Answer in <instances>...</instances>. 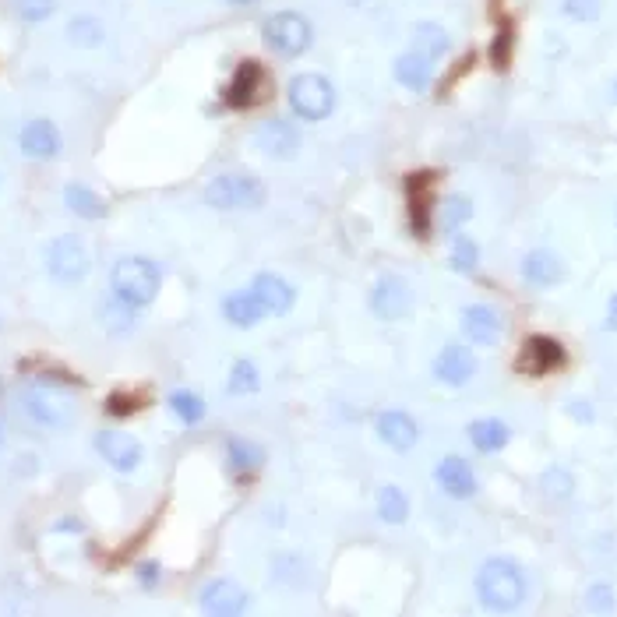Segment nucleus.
Returning <instances> with one entry per match:
<instances>
[{
	"instance_id": "nucleus-24",
	"label": "nucleus",
	"mask_w": 617,
	"mask_h": 617,
	"mask_svg": "<svg viewBox=\"0 0 617 617\" xmlns=\"http://www.w3.org/2000/svg\"><path fill=\"white\" fill-rule=\"evenodd\" d=\"M409 50L424 53L427 60L438 64V60L452 50V36H448V29L438 22H417L413 25V46H409Z\"/></svg>"
},
{
	"instance_id": "nucleus-5",
	"label": "nucleus",
	"mask_w": 617,
	"mask_h": 617,
	"mask_svg": "<svg viewBox=\"0 0 617 617\" xmlns=\"http://www.w3.org/2000/svg\"><path fill=\"white\" fill-rule=\"evenodd\" d=\"M286 99H290L293 117L300 120H328L335 110V85L328 82L318 71H304V75H293L290 85H286Z\"/></svg>"
},
{
	"instance_id": "nucleus-19",
	"label": "nucleus",
	"mask_w": 617,
	"mask_h": 617,
	"mask_svg": "<svg viewBox=\"0 0 617 617\" xmlns=\"http://www.w3.org/2000/svg\"><path fill=\"white\" fill-rule=\"evenodd\" d=\"M434 480H438L441 491H445L448 498L466 501L476 494V473L462 455H445V459L438 462V469H434Z\"/></svg>"
},
{
	"instance_id": "nucleus-2",
	"label": "nucleus",
	"mask_w": 617,
	"mask_h": 617,
	"mask_svg": "<svg viewBox=\"0 0 617 617\" xmlns=\"http://www.w3.org/2000/svg\"><path fill=\"white\" fill-rule=\"evenodd\" d=\"M18 406L36 427L46 431H67L78 420V406L71 399V392L50 385V381H32L18 392Z\"/></svg>"
},
{
	"instance_id": "nucleus-28",
	"label": "nucleus",
	"mask_w": 617,
	"mask_h": 617,
	"mask_svg": "<svg viewBox=\"0 0 617 617\" xmlns=\"http://www.w3.org/2000/svg\"><path fill=\"white\" fill-rule=\"evenodd\" d=\"M67 43L78 50H96L106 43V25L96 15H75L67 22Z\"/></svg>"
},
{
	"instance_id": "nucleus-23",
	"label": "nucleus",
	"mask_w": 617,
	"mask_h": 617,
	"mask_svg": "<svg viewBox=\"0 0 617 617\" xmlns=\"http://www.w3.org/2000/svg\"><path fill=\"white\" fill-rule=\"evenodd\" d=\"M469 441H473L476 452L494 455V452H501L508 441H512V431H508L505 420L484 417V420H473V424H469Z\"/></svg>"
},
{
	"instance_id": "nucleus-13",
	"label": "nucleus",
	"mask_w": 617,
	"mask_h": 617,
	"mask_svg": "<svg viewBox=\"0 0 617 617\" xmlns=\"http://www.w3.org/2000/svg\"><path fill=\"white\" fill-rule=\"evenodd\" d=\"M371 311L381 321H399L413 311V290L402 276H381L371 290Z\"/></svg>"
},
{
	"instance_id": "nucleus-34",
	"label": "nucleus",
	"mask_w": 617,
	"mask_h": 617,
	"mask_svg": "<svg viewBox=\"0 0 617 617\" xmlns=\"http://www.w3.org/2000/svg\"><path fill=\"white\" fill-rule=\"evenodd\" d=\"M476 265H480V247H476L469 237H455V244H452V268L455 272L469 276V272H476Z\"/></svg>"
},
{
	"instance_id": "nucleus-6",
	"label": "nucleus",
	"mask_w": 617,
	"mask_h": 617,
	"mask_svg": "<svg viewBox=\"0 0 617 617\" xmlns=\"http://www.w3.org/2000/svg\"><path fill=\"white\" fill-rule=\"evenodd\" d=\"M92 268V254L85 247L82 237L75 233H64V237H53L46 247V276L57 286H78Z\"/></svg>"
},
{
	"instance_id": "nucleus-20",
	"label": "nucleus",
	"mask_w": 617,
	"mask_h": 617,
	"mask_svg": "<svg viewBox=\"0 0 617 617\" xmlns=\"http://www.w3.org/2000/svg\"><path fill=\"white\" fill-rule=\"evenodd\" d=\"M378 438L385 441L388 448H395V452H409V448L420 441V427H417V420L409 417V413H402V409H388V413L378 417Z\"/></svg>"
},
{
	"instance_id": "nucleus-36",
	"label": "nucleus",
	"mask_w": 617,
	"mask_h": 617,
	"mask_svg": "<svg viewBox=\"0 0 617 617\" xmlns=\"http://www.w3.org/2000/svg\"><path fill=\"white\" fill-rule=\"evenodd\" d=\"M512 43H515L512 25H501V32L494 36V43H491V64L498 67V71H505L508 60H512Z\"/></svg>"
},
{
	"instance_id": "nucleus-25",
	"label": "nucleus",
	"mask_w": 617,
	"mask_h": 617,
	"mask_svg": "<svg viewBox=\"0 0 617 617\" xmlns=\"http://www.w3.org/2000/svg\"><path fill=\"white\" fill-rule=\"evenodd\" d=\"M223 318L230 321L233 328H254L265 318V311H261L258 297H254L251 290H237L223 300Z\"/></svg>"
},
{
	"instance_id": "nucleus-30",
	"label": "nucleus",
	"mask_w": 617,
	"mask_h": 617,
	"mask_svg": "<svg viewBox=\"0 0 617 617\" xmlns=\"http://www.w3.org/2000/svg\"><path fill=\"white\" fill-rule=\"evenodd\" d=\"M170 409H173V417L180 420V424H187V427H194V424H201L205 420V399H201L198 392H173L170 395Z\"/></svg>"
},
{
	"instance_id": "nucleus-10",
	"label": "nucleus",
	"mask_w": 617,
	"mask_h": 617,
	"mask_svg": "<svg viewBox=\"0 0 617 617\" xmlns=\"http://www.w3.org/2000/svg\"><path fill=\"white\" fill-rule=\"evenodd\" d=\"M254 145L265 152L268 159H293L304 145L300 127L286 117H268L254 127Z\"/></svg>"
},
{
	"instance_id": "nucleus-35",
	"label": "nucleus",
	"mask_w": 617,
	"mask_h": 617,
	"mask_svg": "<svg viewBox=\"0 0 617 617\" xmlns=\"http://www.w3.org/2000/svg\"><path fill=\"white\" fill-rule=\"evenodd\" d=\"M603 0H561V15L572 18V22H593L600 18Z\"/></svg>"
},
{
	"instance_id": "nucleus-29",
	"label": "nucleus",
	"mask_w": 617,
	"mask_h": 617,
	"mask_svg": "<svg viewBox=\"0 0 617 617\" xmlns=\"http://www.w3.org/2000/svg\"><path fill=\"white\" fill-rule=\"evenodd\" d=\"M378 515L385 522H392V526H402L409 515V498L395 484H385L378 491Z\"/></svg>"
},
{
	"instance_id": "nucleus-42",
	"label": "nucleus",
	"mask_w": 617,
	"mask_h": 617,
	"mask_svg": "<svg viewBox=\"0 0 617 617\" xmlns=\"http://www.w3.org/2000/svg\"><path fill=\"white\" fill-rule=\"evenodd\" d=\"M607 328L617 332V297H610V304H607Z\"/></svg>"
},
{
	"instance_id": "nucleus-27",
	"label": "nucleus",
	"mask_w": 617,
	"mask_h": 617,
	"mask_svg": "<svg viewBox=\"0 0 617 617\" xmlns=\"http://www.w3.org/2000/svg\"><path fill=\"white\" fill-rule=\"evenodd\" d=\"M226 455H230V469L237 476H244V480L265 466V448L254 445V441H247V438H230V445H226Z\"/></svg>"
},
{
	"instance_id": "nucleus-11",
	"label": "nucleus",
	"mask_w": 617,
	"mask_h": 617,
	"mask_svg": "<svg viewBox=\"0 0 617 617\" xmlns=\"http://www.w3.org/2000/svg\"><path fill=\"white\" fill-rule=\"evenodd\" d=\"M18 149H22L25 159H36V163H46V159H57L64 152V134L53 120L46 117H32L22 124L18 131Z\"/></svg>"
},
{
	"instance_id": "nucleus-38",
	"label": "nucleus",
	"mask_w": 617,
	"mask_h": 617,
	"mask_svg": "<svg viewBox=\"0 0 617 617\" xmlns=\"http://www.w3.org/2000/svg\"><path fill=\"white\" fill-rule=\"evenodd\" d=\"M543 491L554 494V498H568V494H572V473H565V469H547V473H543Z\"/></svg>"
},
{
	"instance_id": "nucleus-44",
	"label": "nucleus",
	"mask_w": 617,
	"mask_h": 617,
	"mask_svg": "<svg viewBox=\"0 0 617 617\" xmlns=\"http://www.w3.org/2000/svg\"><path fill=\"white\" fill-rule=\"evenodd\" d=\"M0 441H4V431H0Z\"/></svg>"
},
{
	"instance_id": "nucleus-39",
	"label": "nucleus",
	"mask_w": 617,
	"mask_h": 617,
	"mask_svg": "<svg viewBox=\"0 0 617 617\" xmlns=\"http://www.w3.org/2000/svg\"><path fill=\"white\" fill-rule=\"evenodd\" d=\"M589 607H593V610H614V589H610V586H593V589H589Z\"/></svg>"
},
{
	"instance_id": "nucleus-32",
	"label": "nucleus",
	"mask_w": 617,
	"mask_h": 617,
	"mask_svg": "<svg viewBox=\"0 0 617 617\" xmlns=\"http://www.w3.org/2000/svg\"><path fill=\"white\" fill-rule=\"evenodd\" d=\"M11 11H15L18 22L43 25L46 18H53V11H57V0H11Z\"/></svg>"
},
{
	"instance_id": "nucleus-31",
	"label": "nucleus",
	"mask_w": 617,
	"mask_h": 617,
	"mask_svg": "<svg viewBox=\"0 0 617 617\" xmlns=\"http://www.w3.org/2000/svg\"><path fill=\"white\" fill-rule=\"evenodd\" d=\"M469 219H473V201L466 194H452L448 201H441V226L448 233H459Z\"/></svg>"
},
{
	"instance_id": "nucleus-16",
	"label": "nucleus",
	"mask_w": 617,
	"mask_h": 617,
	"mask_svg": "<svg viewBox=\"0 0 617 617\" xmlns=\"http://www.w3.org/2000/svg\"><path fill=\"white\" fill-rule=\"evenodd\" d=\"M409 187V226L420 240L431 237V212H434V173H413L406 180Z\"/></svg>"
},
{
	"instance_id": "nucleus-43",
	"label": "nucleus",
	"mask_w": 617,
	"mask_h": 617,
	"mask_svg": "<svg viewBox=\"0 0 617 617\" xmlns=\"http://www.w3.org/2000/svg\"><path fill=\"white\" fill-rule=\"evenodd\" d=\"M230 8H251V4H258V0H226Z\"/></svg>"
},
{
	"instance_id": "nucleus-8",
	"label": "nucleus",
	"mask_w": 617,
	"mask_h": 617,
	"mask_svg": "<svg viewBox=\"0 0 617 617\" xmlns=\"http://www.w3.org/2000/svg\"><path fill=\"white\" fill-rule=\"evenodd\" d=\"M268 96H272V78H268L265 64H258V60H244V64L233 71L230 85L223 89V103L230 106V110H254V106H261Z\"/></svg>"
},
{
	"instance_id": "nucleus-15",
	"label": "nucleus",
	"mask_w": 617,
	"mask_h": 617,
	"mask_svg": "<svg viewBox=\"0 0 617 617\" xmlns=\"http://www.w3.org/2000/svg\"><path fill=\"white\" fill-rule=\"evenodd\" d=\"M476 374V357L469 346H459V342H452V346H445V350L434 357V378L441 381V385H452V388H462L469 385Z\"/></svg>"
},
{
	"instance_id": "nucleus-18",
	"label": "nucleus",
	"mask_w": 617,
	"mask_h": 617,
	"mask_svg": "<svg viewBox=\"0 0 617 617\" xmlns=\"http://www.w3.org/2000/svg\"><path fill=\"white\" fill-rule=\"evenodd\" d=\"M251 293L258 297L265 314H290L293 304H297V290L283 276H276V272H258L251 283Z\"/></svg>"
},
{
	"instance_id": "nucleus-14",
	"label": "nucleus",
	"mask_w": 617,
	"mask_h": 617,
	"mask_svg": "<svg viewBox=\"0 0 617 617\" xmlns=\"http://www.w3.org/2000/svg\"><path fill=\"white\" fill-rule=\"evenodd\" d=\"M198 603L205 614H216V617H233V614H244L247 610V589H240L237 582L230 579H212L205 582V589L198 593Z\"/></svg>"
},
{
	"instance_id": "nucleus-40",
	"label": "nucleus",
	"mask_w": 617,
	"mask_h": 617,
	"mask_svg": "<svg viewBox=\"0 0 617 617\" xmlns=\"http://www.w3.org/2000/svg\"><path fill=\"white\" fill-rule=\"evenodd\" d=\"M138 582H142L145 589L159 586V565H156V561H145V565H138Z\"/></svg>"
},
{
	"instance_id": "nucleus-22",
	"label": "nucleus",
	"mask_w": 617,
	"mask_h": 617,
	"mask_svg": "<svg viewBox=\"0 0 617 617\" xmlns=\"http://www.w3.org/2000/svg\"><path fill=\"white\" fill-rule=\"evenodd\" d=\"M395 82L409 92H427L434 85V60H427L424 53L406 50L395 57Z\"/></svg>"
},
{
	"instance_id": "nucleus-1",
	"label": "nucleus",
	"mask_w": 617,
	"mask_h": 617,
	"mask_svg": "<svg viewBox=\"0 0 617 617\" xmlns=\"http://www.w3.org/2000/svg\"><path fill=\"white\" fill-rule=\"evenodd\" d=\"M476 596L487 610L508 614L526 600V575L512 558H487L476 572Z\"/></svg>"
},
{
	"instance_id": "nucleus-4",
	"label": "nucleus",
	"mask_w": 617,
	"mask_h": 617,
	"mask_svg": "<svg viewBox=\"0 0 617 617\" xmlns=\"http://www.w3.org/2000/svg\"><path fill=\"white\" fill-rule=\"evenodd\" d=\"M261 39L276 57H304L314 46V25L311 18H304L300 11H276L261 22Z\"/></svg>"
},
{
	"instance_id": "nucleus-21",
	"label": "nucleus",
	"mask_w": 617,
	"mask_h": 617,
	"mask_svg": "<svg viewBox=\"0 0 617 617\" xmlns=\"http://www.w3.org/2000/svg\"><path fill=\"white\" fill-rule=\"evenodd\" d=\"M522 279L536 290H551L565 279V261L554 251H529L522 258Z\"/></svg>"
},
{
	"instance_id": "nucleus-7",
	"label": "nucleus",
	"mask_w": 617,
	"mask_h": 617,
	"mask_svg": "<svg viewBox=\"0 0 617 617\" xmlns=\"http://www.w3.org/2000/svg\"><path fill=\"white\" fill-rule=\"evenodd\" d=\"M205 201L212 209L240 212V209H261L265 205V184L251 173H223V177L209 180L205 187Z\"/></svg>"
},
{
	"instance_id": "nucleus-33",
	"label": "nucleus",
	"mask_w": 617,
	"mask_h": 617,
	"mask_svg": "<svg viewBox=\"0 0 617 617\" xmlns=\"http://www.w3.org/2000/svg\"><path fill=\"white\" fill-rule=\"evenodd\" d=\"M261 378H258V367L251 364V360H237L230 371V392L233 395H251L258 392Z\"/></svg>"
},
{
	"instance_id": "nucleus-37",
	"label": "nucleus",
	"mask_w": 617,
	"mask_h": 617,
	"mask_svg": "<svg viewBox=\"0 0 617 617\" xmlns=\"http://www.w3.org/2000/svg\"><path fill=\"white\" fill-rule=\"evenodd\" d=\"M138 409H142V399H138V395L113 392L110 399H106V413H110V417H131Z\"/></svg>"
},
{
	"instance_id": "nucleus-41",
	"label": "nucleus",
	"mask_w": 617,
	"mask_h": 617,
	"mask_svg": "<svg viewBox=\"0 0 617 617\" xmlns=\"http://www.w3.org/2000/svg\"><path fill=\"white\" fill-rule=\"evenodd\" d=\"M568 413H572V417H579V420H586V424H589V420H593V409L582 406V402H575V406L568 409Z\"/></svg>"
},
{
	"instance_id": "nucleus-9",
	"label": "nucleus",
	"mask_w": 617,
	"mask_h": 617,
	"mask_svg": "<svg viewBox=\"0 0 617 617\" xmlns=\"http://www.w3.org/2000/svg\"><path fill=\"white\" fill-rule=\"evenodd\" d=\"M92 445H96V452L103 455L106 466H113L117 473H134V469L142 466V459H145L142 441L134 438V434L120 431V427H103Z\"/></svg>"
},
{
	"instance_id": "nucleus-17",
	"label": "nucleus",
	"mask_w": 617,
	"mask_h": 617,
	"mask_svg": "<svg viewBox=\"0 0 617 617\" xmlns=\"http://www.w3.org/2000/svg\"><path fill=\"white\" fill-rule=\"evenodd\" d=\"M505 332V318L491 304H469L462 311V335L476 346H494Z\"/></svg>"
},
{
	"instance_id": "nucleus-12",
	"label": "nucleus",
	"mask_w": 617,
	"mask_h": 617,
	"mask_svg": "<svg viewBox=\"0 0 617 617\" xmlns=\"http://www.w3.org/2000/svg\"><path fill=\"white\" fill-rule=\"evenodd\" d=\"M565 360H568V353L558 339H551V335H529L526 346H522V353H519V360H515V367H519L522 374L543 378V374L565 367Z\"/></svg>"
},
{
	"instance_id": "nucleus-3",
	"label": "nucleus",
	"mask_w": 617,
	"mask_h": 617,
	"mask_svg": "<svg viewBox=\"0 0 617 617\" xmlns=\"http://www.w3.org/2000/svg\"><path fill=\"white\" fill-rule=\"evenodd\" d=\"M159 286H163V276H159V265L152 258H120L110 272V290L117 300H124L127 307L142 311L152 300L159 297Z\"/></svg>"
},
{
	"instance_id": "nucleus-26",
	"label": "nucleus",
	"mask_w": 617,
	"mask_h": 617,
	"mask_svg": "<svg viewBox=\"0 0 617 617\" xmlns=\"http://www.w3.org/2000/svg\"><path fill=\"white\" fill-rule=\"evenodd\" d=\"M64 205L75 212L78 219H89V223H96V219L106 216V201L85 184H67L64 187Z\"/></svg>"
}]
</instances>
